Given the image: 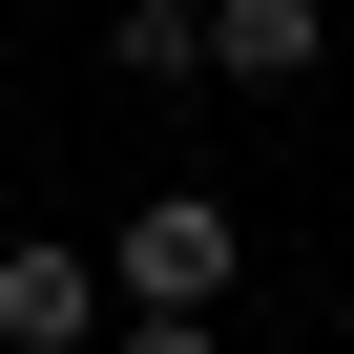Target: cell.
I'll use <instances>...</instances> for the list:
<instances>
[{
  "label": "cell",
  "mask_w": 354,
  "mask_h": 354,
  "mask_svg": "<svg viewBox=\"0 0 354 354\" xmlns=\"http://www.w3.org/2000/svg\"><path fill=\"white\" fill-rule=\"evenodd\" d=\"M104 271H125L146 313H209V292L250 271V230H230V188H146V209L104 230Z\"/></svg>",
  "instance_id": "cell-1"
},
{
  "label": "cell",
  "mask_w": 354,
  "mask_h": 354,
  "mask_svg": "<svg viewBox=\"0 0 354 354\" xmlns=\"http://www.w3.org/2000/svg\"><path fill=\"white\" fill-rule=\"evenodd\" d=\"M104 292H125L104 250H0V354H84V333H104Z\"/></svg>",
  "instance_id": "cell-2"
},
{
  "label": "cell",
  "mask_w": 354,
  "mask_h": 354,
  "mask_svg": "<svg viewBox=\"0 0 354 354\" xmlns=\"http://www.w3.org/2000/svg\"><path fill=\"white\" fill-rule=\"evenodd\" d=\"M313 63H333L313 0H209V84H313Z\"/></svg>",
  "instance_id": "cell-3"
},
{
  "label": "cell",
  "mask_w": 354,
  "mask_h": 354,
  "mask_svg": "<svg viewBox=\"0 0 354 354\" xmlns=\"http://www.w3.org/2000/svg\"><path fill=\"white\" fill-rule=\"evenodd\" d=\"M104 42H125V84H209V0H125Z\"/></svg>",
  "instance_id": "cell-4"
},
{
  "label": "cell",
  "mask_w": 354,
  "mask_h": 354,
  "mask_svg": "<svg viewBox=\"0 0 354 354\" xmlns=\"http://www.w3.org/2000/svg\"><path fill=\"white\" fill-rule=\"evenodd\" d=\"M125 354H209V313H146V292H125Z\"/></svg>",
  "instance_id": "cell-5"
}]
</instances>
